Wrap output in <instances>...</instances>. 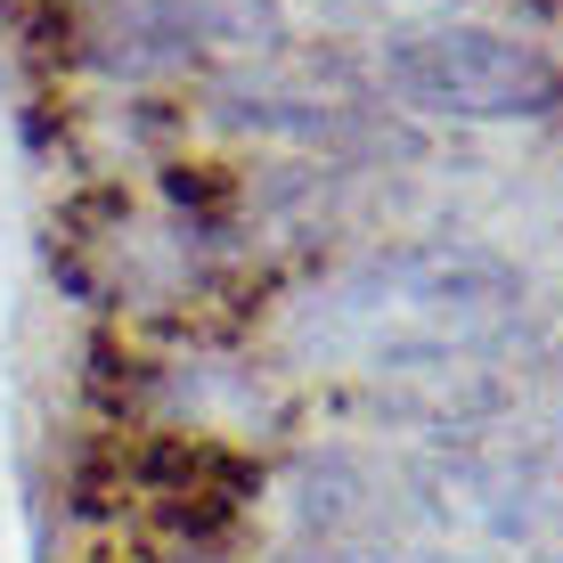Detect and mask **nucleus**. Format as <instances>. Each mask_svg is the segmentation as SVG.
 Returning a JSON list of instances; mask_svg holds the SVG:
<instances>
[{"label":"nucleus","mask_w":563,"mask_h":563,"mask_svg":"<svg viewBox=\"0 0 563 563\" xmlns=\"http://www.w3.org/2000/svg\"><path fill=\"white\" fill-rule=\"evenodd\" d=\"M384 82L424 114L457 123H539L563 107V74L548 49L490 25H424L384 49Z\"/></svg>","instance_id":"obj_1"},{"label":"nucleus","mask_w":563,"mask_h":563,"mask_svg":"<svg viewBox=\"0 0 563 563\" xmlns=\"http://www.w3.org/2000/svg\"><path fill=\"white\" fill-rule=\"evenodd\" d=\"M522 302V278L507 262L490 254H450V245H433V254H400L384 269H367L352 286V319H367V335L384 343V352H441V343H474L490 335L498 319H515Z\"/></svg>","instance_id":"obj_2"}]
</instances>
